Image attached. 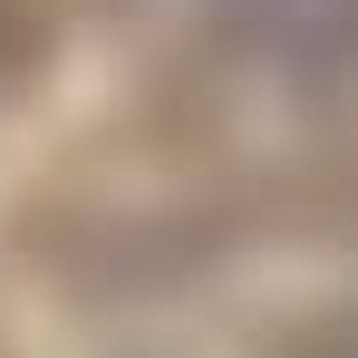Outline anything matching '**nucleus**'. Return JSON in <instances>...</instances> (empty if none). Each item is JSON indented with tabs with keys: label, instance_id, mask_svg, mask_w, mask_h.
Masks as SVG:
<instances>
[{
	"label": "nucleus",
	"instance_id": "nucleus-1",
	"mask_svg": "<svg viewBox=\"0 0 358 358\" xmlns=\"http://www.w3.org/2000/svg\"><path fill=\"white\" fill-rule=\"evenodd\" d=\"M233 39L320 107H358V0H233Z\"/></svg>",
	"mask_w": 358,
	"mask_h": 358
}]
</instances>
